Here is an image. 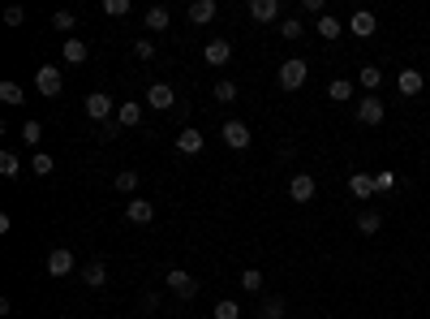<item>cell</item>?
<instances>
[{
	"label": "cell",
	"instance_id": "obj_1",
	"mask_svg": "<svg viewBox=\"0 0 430 319\" xmlns=\"http://www.w3.org/2000/svg\"><path fill=\"white\" fill-rule=\"evenodd\" d=\"M35 91L47 95V100H56V95L65 91V73H61V65H39V69H35Z\"/></svg>",
	"mask_w": 430,
	"mask_h": 319
},
{
	"label": "cell",
	"instance_id": "obj_2",
	"mask_svg": "<svg viewBox=\"0 0 430 319\" xmlns=\"http://www.w3.org/2000/svg\"><path fill=\"white\" fill-rule=\"evenodd\" d=\"M82 108H86V117H91V121H99V126L116 121V100H112V95H104V91H91Z\"/></svg>",
	"mask_w": 430,
	"mask_h": 319
},
{
	"label": "cell",
	"instance_id": "obj_3",
	"mask_svg": "<svg viewBox=\"0 0 430 319\" xmlns=\"http://www.w3.org/2000/svg\"><path fill=\"white\" fill-rule=\"evenodd\" d=\"M275 78H280L284 91H301V87H306V78H310V65L301 61V57H289V61L280 65V73H275Z\"/></svg>",
	"mask_w": 430,
	"mask_h": 319
},
{
	"label": "cell",
	"instance_id": "obj_4",
	"mask_svg": "<svg viewBox=\"0 0 430 319\" xmlns=\"http://www.w3.org/2000/svg\"><path fill=\"white\" fill-rule=\"evenodd\" d=\"M164 285L176 293V298H181V302H190V298H198V281L185 272V267H172V272L164 276Z\"/></svg>",
	"mask_w": 430,
	"mask_h": 319
},
{
	"label": "cell",
	"instance_id": "obj_5",
	"mask_svg": "<svg viewBox=\"0 0 430 319\" xmlns=\"http://www.w3.org/2000/svg\"><path fill=\"white\" fill-rule=\"evenodd\" d=\"M220 138L229 142V151H245V147L254 142V138H249V126H245V121H224V130H220Z\"/></svg>",
	"mask_w": 430,
	"mask_h": 319
},
{
	"label": "cell",
	"instance_id": "obj_6",
	"mask_svg": "<svg viewBox=\"0 0 430 319\" xmlns=\"http://www.w3.org/2000/svg\"><path fill=\"white\" fill-rule=\"evenodd\" d=\"M146 104L155 108V112H168V108H176V91L168 82H151L146 87Z\"/></svg>",
	"mask_w": 430,
	"mask_h": 319
},
{
	"label": "cell",
	"instance_id": "obj_7",
	"mask_svg": "<svg viewBox=\"0 0 430 319\" xmlns=\"http://www.w3.org/2000/svg\"><path fill=\"white\" fill-rule=\"evenodd\" d=\"M289 194H293V203H301L306 207L314 194H318V181L310 177V173H293V181H289Z\"/></svg>",
	"mask_w": 430,
	"mask_h": 319
},
{
	"label": "cell",
	"instance_id": "obj_8",
	"mask_svg": "<svg viewBox=\"0 0 430 319\" xmlns=\"http://www.w3.org/2000/svg\"><path fill=\"white\" fill-rule=\"evenodd\" d=\"M396 91L404 95V100H413V95H422V91H426L422 69H400V73H396Z\"/></svg>",
	"mask_w": 430,
	"mask_h": 319
},
{
	"label": "cell",
	"instance_id": "obj_9",
	"mask_svg": "<svg viewBox=\"0 0 430 319\" xmlns=\"http://www.w3.org/2000/svg\"><path fill=\"white\" fill-rule=\"evenodd\" d=\"M383 117H387V108H383L378 95H366V100L358 104V121H362V126H383Z\"/></svg>",
	"mask_w": 430,
	"mask_h": 319
},
{
	"label": "cell",
	"instance_id": "obj_10",
	"mask_svg": "<svg viewBox=\"0 0 430 319\" xmlns=\"http://www.w3.org/2000/svg\"><path fill=\"white\" fill-rule=\"evenodd\" d=\"M348 31H353V35H358V39H370V35L378 31V17H374L370 9H358V13H353V17H348Z\"/></svg>",
	"mask_w": 430,
	"mask_h": 319
},
{
	"label": "cell",
	"instance_id": "obj_11",
	"mask_svg": "<svg viewBox=\"0 0 430 319\" xmlns=\"http://www.w3.org/2000/svg\"><path fill=\"white\" fill-rule=\"evenodd\" d=\"M215 13H220L215 0H194V5L185 9V17L194 22V27H207V22H215Z\"/></svg>",
	"mask_w": 430,
	"mask_h": 319
},
{
	"label": "cell",
	"instance_id": "obj_12",
	"mask_svg": "<svg viewBox=\"0 0 430 319\" xmlns=\"http://www.w3.org/2000/svg\"><path fill=\"white\" fill-rule=\"evenodd\" d=\"M202 57H207V65H215V69H220V65H229V61H233V39H211Z\"/></svg>",
	"mask_w": 430,
	"mask_h": 319
},
{
	"label": "cell",
	"instance_id": "obj_13",
	"mask_svg": "<svg viewBox=\"0 0 430 319\" xmlns=\"http://www.w3.org/2000/svg\"><path fill=\"white\" fill-rule=\"evenodd\" d=\"M202 147H207V138H202V130H194V126L176 134V151H181V156H198Z\"/></svg>",
	"mask_w": 430,
	"mask_h": 319
},
{
	"label": "cell",
	"instance_id": "obj_14",
	"mask_svg": "<svg viewBox=\"0 0 430 319\" xmlns=\"http://www.w3.org/2000/svg\"><path fill=\"white\" fill-rule=\"evenodd\" d=\"M125 220H130V225H151V220H155V203L130 199V207H125Z\"/></svg>",
	"mask_w": 430,
	"mask_h": 319
},
{
	"label": "cell",
	"instance_id": "obj_15",
	"mask_svg": "<svg viewBox=\"0 0 430 319\" xmlns=\"http://www.w3.org/2000/svg\"><path fill=\"white\" fill-rule=\"evenodd\" d=\"M73 272V251L56 246L52 255H47V276H69Z\"/></svg>",
	"mask_w": 430,
	"mask_h": 319
},
{
	"label": "cell",
	"instance_id": "obj_16",
	"mask_svg": "<svg viewBox=\"0 0 430 319\" xmlns=\"http://www.w3.org/2000/svg\"><path fill=\"white\" fill-rule=\"evenodd\" d=\"M61 57H65V65H82V61L91 57V47H86V39L69 35V39H65V47H61Z\"/></svg>",
	"mask_w": 430,
	"mask_h": 319
},
{
	"label": "cell",
	"instance_id": "obj_17",
	"mask_svg": "<svg viewBox=\"0 0 430 319\" xmlns=\"http://www.w3.org/2000/svg\"><path fill=\"white\" fill-rule=\"evenodd\" d=\"M116 126L121 130H138L142 126V104H134V100L130 104H116Z\"/></svg>",
	"mask_w": 430,
	"mask_h": 319
},
{
	"label": "cell",
	"instance_id": "obj_18",
	"mask_svg": "<svg viewBox=\"0 0 430 319\" xmlns=\"http://www.w3.org/2000/svg\"><path fill=\"white\" fill-rule=\"evenodd\" d=\"M249 17H254V22H267V27H271V22L280 17V0H249Z\"/></svg>",
	"mask_w": 430,
	"mask_h": 319
},
{
	"label": "cell",
	"instance_id": "obj_19",
	"mask_svg": "<svg viewBox=\"0 0 430 319\" xmlns=\"http://www.w3.org/2000/svg\"><path fill=\"white\" fill-rule=\"evenodd\" d=\"M348 194H353V199H374V194H378V190H374V177H370V173H353V177H348Z\"/></svg>",
	"mask_w": 430,
	"mask_h": 319
},
{
	"label": "cell",
	"instance_id": "obj_20",
	"mask_svg": "<svg viewBox=\"0 0 430 319\" xmlns=\"http://www.w3.org/2000/svg\"><path fill=\"white\" fill-rule=\"evenodd\" d=\"M82 281H86L91 289H104V285H108V267L99 263V259H95V263H86V267H82Z\"/></svg>",
	"mask_w": 430,
	"mask_h": 319
},
{
	"label": "cell",
	"instance_id": "obj_21",
	"mask_svg": "<svg viewBox=\"0 0 430 319\" xmlns=\"http://www.w3.org/2000/svg\"><path fill=\"white\" fill-rule=\"evenodd\" d=\"M358 82L374 95L378 87H383V69H378V65H362V69H358Z\"/></svg>",
	"mask_w": 430,
	"mask_h": 319
},
{
	"label": "cell",
	"instance_id": "obj_22",
	"mask_svg": "<svg viewBox=\"0 0 430 319\" xmlns=\"http://www.w3.org/2000/svg\"><path fill=\"white\" fill-rule=\"evenodd\" d=\"M168 22H172V13L164 5H151L146 9V31H168Z\"/></svg>",
	"mask_w": 430,
	"mask_h": 319
},
{
	"label": "cell",
	"instance_id": "obj_23",
	"mask_svg": "<svg viewBox=\"0 0 430 319\" xmlns=\"http://www.w3.org/2000/svg\"><path fill=\"white\" fill-rule=\"evenodd\" d=\"M259 319H284V298H280V293H271V298H263V306H259Z\"/></svg>",
	"mask_w": 430,
	"mask_h": 319
},
{
	"label": "cell",
	"instance_id": "obj_24",
	"mask_svg": "<svg viewBox=\"0 0 430 319\" xmlns=\"http://www.w3.org/2000/svg\"><path fill=\"white\" fill-rule=\"evenodd\" d=\"M327 95H332L336 104H348L353 100V82L348 78H332V82H327Z\"/></svg>",
	"mask_w": 430,
	"mask_h": 319
},
{
	"label": "cell",
	"instance_id": "obj_25",
	"mask_svg": "<svg viewBox=\"0 0 430 319\" xmlns=\"http://www.w3.org/2000/svg\"><path fill=\"white\" fill-rule=\"evenodd\" d=\"M318 35H323V39H340V35H344V27H340V17H332V13H323V17H318Z\"/></svg>",
	"mask_w": 430,
	"mask_h": 319
},
{
	"label": "cell",
	"instance_id": "obj_26",
	"mask_svg": "<svg viewBox=\"0 0 430 319\" xmlns=\"http://www.w3.org/2000/svg\"><path fill=\"white\" fill-rule=\"evenodd\" d=\"M22 173V160L13 156V151H0V177H5V181H13Z\"/></svg>",
	"mask_w": 430,
	"mask_h": 319
},
{
	"label": "cell",
	"instance_id": "obj_27",
	"mask_svg": "<svg viewBox=\"0 0 430 319\" xmlns=\"http://www.w3.org/2000/svg\"><path fill=\"white\" fill-rule=\"evenodd\" d=\"M358 229H362L366 237H374L378 229H383V216H378V212H362V216H358Z\"/></svg>",
	"mask_w": 430,
	"mask_h": 319
},
{
	"label": "cell",
	"instance_id": "obj_28",
	"mask_svg": "<svg viewBox=\"0 0 430 319\" xmlns=\"http://www.w3.org/2000/svg\"><path fill=\"white\" fill-rule=\"evenodd\" d=\"M237 281H241V289H245V293H263V272H259V267H245Z\"/></svg>",
	"mask_w": 430,
	"mask_h": 319
},
{
	"label": "cell",
	"instance_id": "obj_29",
	"mask_svg": "<svg viewBox=\"0 0 430 319\" xmlns=\"http://www.w3.org/2000/svg\"><path fill=\"white\" fill-rule=\"evenodd\" d=\"M52 168H56V160L47 156V151H39V156L31 160V173H35V177H52Z\"/></svg>",
	"mask_w": 430,
	"mask_h": 319
},
{
	"label": "cell",
	"instance_id": "obj_30",
	"mask_svg": "<svg viewBox=\"0 0 430 319\" xmlns=\"http://www.w3.org/2000/svg\"><path fill=\"white\" fill-rule=\"evenodd\" d=\"M215 100H220V104H233V100H237V82L220 78V82H215Z\"/></svg>",
	"mask_w": 430,
	"mask_h": 319
},
{
	"label": "cell",
	"instance_id": "obj_31",
	"mask_svg": "<svg viewBox=\"0 0 430 319\" xmlns=\"http://www.w3.org/2000/svg\"><path fill=\"white\" fill-rule=\"evenodd\" d=\"M52 27H56V31H73V27H78V13H73V9L52 13Z\"/></svg>",
	"mask_w": 430,
	"mask_h": 319
},
{
	"label": "cell",
	"instance_id": "obj_32",
	"mask_svg": "<svg viewBox=\"0 0 430 319\" xmlns=\"http://www.w3.org/2000/svg\"><path fill=\"white\" fill-rule=\"evenodd\" d=\"M116 190H121V194H134V190H138V173H134V168L116 173Z\"/></svg>",
	"mask_w": 430,
	"mask_h": 319
},
{
	"label": "cell",
	"instance_id": "obj_33",
	"mask_svg": "<svg viewBox=\"0 0 430 319\" xmlns=\"http://www.w3.org/2000/svg\"><path fill=\"white\" fill-rule=\"evenodd\" d=\"M306 31H301V17H284L280 22V39H301Z\"/></svg>",
	"mask_w": 430,
	"mask_h": 319
},
{
	"label": "cell",
	"instance_id": "obj_34",
	"mask_svg": "<svg viewBox=\"0 0 430 319\" xmlns=\"http://www.w3.org/2000/svg\"><path fill=\"white\" fill-rule=\"evenodd\" d=\"M22 138H26V147H39V138H43V126H39L35 117L26 121V126H22Z\"/></svg>",
	"mask_w": 430,
	"mask_h": 319
},
{
	"label": "cell",
	"instance_id": "obj_35",
	"mask_svg": "<svg viewBox=\"0 0 430 319\" xmlns=\"http://www.w3.org/2000/svg\"><path fill=\"white\" fill-rule=\"evenodd\" d=\"M0 100H5V104H22L26 95H22V87H17V82H0Z\"/></svg>",
	"mask_w": 430,
	"mask_h": 319
},
{
	"label": "cell",
	"instance_id": "obj_36",
	"mask_svg": "<svg viewBox=\"0 0 430 319\" xmlns=\"http://www.w3.org/2000/svg\"><path fill=\"white\" fill-rule=\"evenodd\" d=\"M211 315H215V319H241V306L224 298V302H215V311H211Z\"/></svg>",
	"mask_w": 430,
	"mask_h": 319
},
{
	"label": "cell",
	"instance_id": "obj_37",
	"mask_svg": "<svg viewBox=\"0 0 430 319\" xmlns=\"http://www.w3.org/2000/svg\"><path fill=\"white\" fill-rule=\"evenodd\" d=\"M396 186H400L396 173H374V190H378V194H387V190H396Z\"/></svg>",
	"mask_w": 430,
	"mask_h": 319
},
{
	"label": "cell",
	"instance_id": "obj_38",
	"mask_svg": "<svg viewBox=\"0 0 430 319\" xmlns=\"http://www.w3.org/2000/svg\"><path fill=\"white\" fill-rule=\"evenodd\" d=\"M104 13L108 17H125L130 13V0H104Z\"/></svg>",
	"mask_w": 430,
	"mask_h": 319
},
{
	"label": "cell",
	"instance_id": "obj_39",
	"mask_svg": "<svg viewBox=\"0 0 430 319\" xmlns=\"http://www.w3.org/2000/svg\"><path fill=\"white\" fill-rule=\"evenodd\" d=\"M134 57H138V61H151V57H155V43H151V39H138V43H134Z\"/></svg>",
	"mask_w": 430,
	"mask_h": 319
},
{
	"label": "cell",
	"instance_id": "obj_40",
	"mask_svg": "<svg viewBox=\"0 0 430 319\" xmlns=\"http://www.w3.org/2000/svg\"><path fill=\"white\" fill-rule=\"evenodd\" d=\"M5 22H9V27H22V22H26V13L13 5V9H5Z\"/></svg>",
	"mask_w": 430,
	"mask_h": 319
},
{
	"label": "cell",
	"instance_id": "obj_41",
	"mask_svg": "<svg viewBox=\"0 0 430 319\" xmlns=\"http://www.w3.org/2000/svg\"><path fill=\"white\" fill-rule=\"evenodd\" d=\"M301 9H306V13H318V17L327 13V9H323V0H301Z\"/></svg>",
	"mask_w": 430,
	"mask_h": 319
},
{
	"label": "cell",
	"instance_id": "obj_42",
	"mask_svg": "<svg viewBox=\"0 0 430 319\" xmlns=\"http://www.w3.org/2000/svg\"><path fill=\"white\" fill-rule=\"evenodd\" d=\"M121 134V126H116V121H108V126H104V134H99V138H104V142H112Z\"/></svg>",
	"mask_w": 430,
	"mask_h": 319
}]
</instances>
